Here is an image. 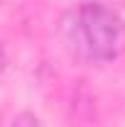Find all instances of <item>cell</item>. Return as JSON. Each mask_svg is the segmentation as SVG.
<instances>
[{"label": "cell", "mask_w": 125, "mask_h": 127, "mask_svg": "<svg viewBox=\"0 0 125 127\" xmlns=\"http://www.w3.org/2000/svg\"><path fill=\"white\" fill-rule=\"evenodd\" d=\"M59 39L64 49L83 64L113 61L125 39L123 20L103 2H78L59 20Z\"/></svg>", "instance_id": "1"}, {"label": "cell", "mask_w": 125, "mask_h": 127, "mask_svg": "<svg viewBox=\"0 0 125 127\" xmlns=\"http://www.w3.org/2000/svg\"><path fill=\"white\" fill-rule=\"evenodd\" d=\"M10 127H42V122H39V117L34 112H20L10 122Z\"/></svg>", "instance_id": "2"}]
</instances>
